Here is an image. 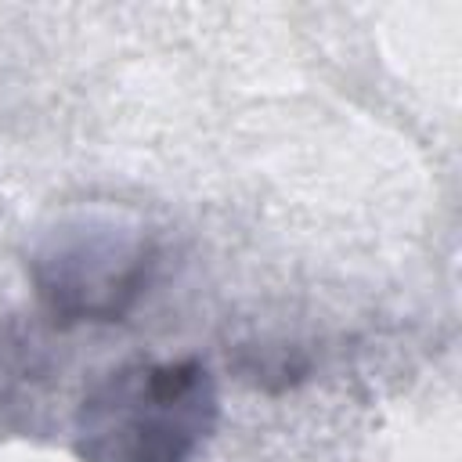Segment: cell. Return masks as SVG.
Instances as JSON below:
<instances>
[{
    "mask_svg": "<svg viewBox=\"0 0 462 462\" xmlns=\"http://www.w3.org/2000/svg\"><path fill=\"white\" fill-rule=\"evenodd\" d=\"M217 419V393L199 361L130 365L79 408L76 444L87 462H191Z\"/></svg>",
    "mask_w": 462,
    "mask_h": 462,
    "instance_id": "obj_1",
    "label": "cell"
}]
</instances>
